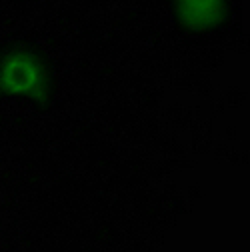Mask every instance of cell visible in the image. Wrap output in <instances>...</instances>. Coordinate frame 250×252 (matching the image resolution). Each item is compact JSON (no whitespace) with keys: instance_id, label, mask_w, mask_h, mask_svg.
Wrapping results in <instances>:
<instances>
[{"instance_id":"obj_2","label":"cell","mask_w":250,"mask_h":252,"mask_svg":"<svg viewBox=\"0 0 250 252\" xmlns=\"http://www.w3.org/2000/svg\"><path fill=\"white\" fill-rule=\"evenodd\" d=\"M170 12L180 32L212 34L232 18V0H170Z\"/></svg>"},{"instance_id":"obj_1","label":"cell","mask_w":250,"mask_h":252,"mask_svg":"<svg viewBox=\"0 0 250 252\" xmlns=\"http://www.w3.org/2000/svg\"><path fill=\"white\" fill-rule=\"evenodd\" d=\"M58 96V76L50 56L32 40L0 48V98H18L48 112Z\"/></svg>"}]
</instances>
